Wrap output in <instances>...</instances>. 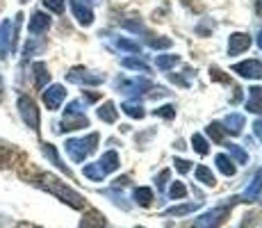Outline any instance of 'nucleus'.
<instances>
[{"instance_id": "13", "label": "nucleus", "mask_w": 262, "mask_h": 228, "mask_svg": "<svg viewBox=\"0 0 262 228\" xmlns=\"http://www.w3.org/2000/svg\"><path fill=\"white\" fill-rule=\"evenodd\" d=\"M96 164L100 167V171H103V174L117 171L119 169V153H117V151H107V153H103V158L96 162Z\"/></svg>"}, {"instance_id": "33", "label": "nucleus", "mask_w": 262, "mask_h": 228, "mask_svg": "<svg viewBox=\"0 0 262 228\" xmlns=\"http://www.w3.org/2000/svg\"><path fill=\"white\" fill-rule=\"evenodd\" d=\"M185 194H187V187H185L183 182H173V185H171V190H169L171 199H183Z\"/></svg>"}, {"instance_id": "19", "label": "nucleus", "mask_w": 262, "mask_h": 228, "mask_svg": "<svg viewBox=\"0 0 262 228\" xmlns=\"http://www.w3.org/2000/svg\"><path fill=\"white\" fill-rule=\"evenodd\" d=\"M214 162H216V167H219V171L224 176H235V164H233V160L228 158V155H224V153H219L214 158Z\"/></svg>"}, {"instance_id": "21", "label": "nucleus", "mask_w": 262, "mask_h": 228, "mask_svg": "<svg viewBox=\"0 0 262 228\" xmlns=\"http://www.w3.org/2000/svg\"><path fill=\"white\" fill-rule=\"evenodd\" d=\"M196 178H199V182H203V185H208V187H214L216 185V178H214V174L208 169V167H196Z\"/></svg>"}, {"instance_id": "4", "label": "nucleus", "mask_w": 262, "mask_h": 228, "mask_svg": "<svg viewBox=\"0 0 262 228\" xmlns=\"http://www.w3.org/2000/svg\"><path fill=\"white\" fill-rule=\"evenodd\" d=\"M80 128H89V119L84 116V112H71V110H67L57 130L59 133H69V130H80Z\"/></svg>"}, {"instance_id": "8", "label": "nucleus", "mask_w": 262, "mask_h": 228, "mask_svg": "<svg viewBox=\"0 0 262 228\" xmlns=\"http://www.w3.org/2000/svg\"><path fill=\"white\" fill-rule=\"evenodd\" d=\"M226 215H228V208L226 205L224 208H214V210L205 212L203 217H199V219L194 221V228H214Z\"/></svg>"}, {"instance_id": "15", "label": "nucleus", "mask_w": 262, "mask_h": 228, "mask_svg": "<svg viewBox=\"0 0 262 228\" xmlns=\"http://www.w3.org/2000/svg\"><path fill=\"white\" fill-rule=\"evenodd\" d=\"M32 71H34V85H37L39 89H43L48 85V80H50V73H48V67L43 62H37L32 67Z\"/></svg>"}, {"instance_id": "5", "label": "nucleus", "mask_w": 262, "mask_h": 228, "mask_svg": "<svg viewBox=\"0 0 262 228\" xmlns=\"http://www.w3.org/2000/svg\"><path fill=\"white\" fill-rule=\"evenodd\" d=\"M9 53H14V25L9 18H5L0 23V57H7Z\"/></svg>"}, {"instance_id": "3", "label": "nucleus", "mask_w": 262, "mask_h": 228, "mask_svg": "<svg viewBox=\"0 0 262 228\" xmlns=\"http://www.w3.org/2000/svg\"><path fill=\"white\" fill-rule=\"evenodd\" d=\"M18 114H21L23 123L28 126L30 130H34L37 133L39 130V123H41V119H39V108L37 103H34L30 96H18Z\"/></svg>"}, {"instance_id": "6", "label": "nucleus", "mask_w": 262, "mask_h": 228, "mask_svg": "<svg viewBox=\"0 0 262 228\" xmlns=\"http://www.w3.org/2000/svg\"><path fill=\"white\" fill-rule=\"evenodd\" d=\"M64 98H67V89H64L62 85H50V87L43 91V105H46L48 110H59Z\"/></svg>"}, {"instance_id": "7", "label": "nucleus", "mask_w": 262, "mask_h": 228, "mask_svg": "<svg viewBox=\"0 0 262 228\" xmlns=\"http://www.w3.org/2000/svg\"><path fill=\"white\" fill-rule=\"evenodd\" d=\"M233 71H235V73H239L242 78L258 80V78H262V62H260V59H246V62L235 64Z\"/></svg>"}, {"instance_id": "39", "label": "nucleus", "mask_w": 262, "mask_h": 228, "mask_svg": "<svg viewBox=\"0 0 262 228\" xmlns=\"http://www.w3.org/2000/svg\"><path fill=\"white\" fill-rule=\"evenodd\" d=\"M253 128H255V137H258V139H262V119H258L253 123Z\"/></svg>"}, {"instance_id": "22", "label": "nucleus", "mask_w": 262, "mask_h": 228, "mask_svg": "<svg viewBox=\"0 0 262 228\" xmlns=\"http://www.w3.org/2000/svg\"><path fill=\"white\" fill-rule=\"evenodd\" d=\"M135 199H137L139 205H150L153 203V190H148V187H137L135 190Z\"/></svg>"}, {"instance_id": "32", "label": "nucleus", "mask_w": 262, "mask_h": 228, "mask_svg": "<svg viewBox=\"0 0 262 228\" xmlns=\"http://www.w3.org/2000/svg\"><path fill=\"white\" fill-rule=\"evenodd\" d=\"M191 144H194V151L196 153H201V155H205L208 153V141L203 139V137H201L199 133H196L194 137H191Z\"/></svg>"}, {"instance_id": "28", "label": "nucleus", "mask_w": 262, "mask_h": 228, "mask_svg": "<svg viewBox=\"0 0 262 228\" xmlns=\"http://www.w3.org/2000/svg\"><path fill=\"white\" fill-rule=\"evenodd\" d=\"M260 190H262V174L255 176V180L251 182V187H249V190H246L244 199H255V196L260 194Z\"/></svg>"}, {"instance_id": "38", "label": "nucleus", "mask_w": 262, "mask_h": 228, "mask_svg": "<svg viewBox=\"0 0 262 228\" xmlns=\"http://www.w3.org/2000/svg\"><path fill=\"white\" fill-rule=\"evenodd\" d=\"M167 180H169V171H162V174H160V182H158V190H162V187L167 185Z\"/></svg>"}, {"instance_id": "27", "label": "nucleus", "mask_w": 262, "mask_h": 228, "mask_svg": "<svg viewBox=\"0 0 262 228\" xmlns=\"http://www.w3.org/2000/svg\"><path fill=\"white\" fill-rule=\"evenodd\" d=\"M80 228H105V219L98 215V212H92V215L80 224Z\"/></svg>"}, {"instance_id": "9", "label": "nucleus", "mask_w": 262, "mask_h": 228, "mask_svg": "<svg viewBox=\"0 0 262 228\" xmlns=\"http://www.w3.org/2000/svg\"><path fill=\"white\" fill-rule=\"evenodd\" d=\"M69 82H80V85H100L105 80L103 73H92V71H82V69H73L67 75Z\"/></svg>"}, {"instance_id": "35", "label": "nucleus", "mask_w": 262, "mask_h": 228, "mask_svg": "<svg viewBox=\"0 0 262 228\" xmlns=\"http://www.w3.org/2000/svg\"><path fill=\"white\" fill-rule=\"evenodd\" d=\"M155 114L164 116V119H173V116H176V108H173V105H162V108L155 110Z\"/></svg>"}, {"instance_id": "40", "label": "nucleus", "mask_w": 262, "mask_h": 228, "mask_svg": "<svg viewBox=\"0 0 262 228\" xmlns=\"http://www.w3.org/2000/svg\"><path fill=\"white\" fill-rule=\"evenodd\" d=\"M3 91H5V87H3V75H0V100H3Z\"/></svg>"}, {"instance_id": "16", "label": "nucleus", "mask_w": 262, "mask_h": 228, "mask_svg": "<svg viewBox=\"0 0 262 228\" xmlns=\"http://www.w3.org/2000/svg\"><path fill=\"white\" fill-rule=\"evenodd\" d=\"M226 133H233V135H239L242 133V128H244V116L242 114H228L226 116Z\"/></svg>"}, {"instance_id": "20", "label": "nucleus", "mask_w": 262, "mask_h": 228, "mask_svg": "<svg viewBox=\"0 0 262 228\" xmlns=\"http://www.w3.org/2000/svg\"><path fill=\"white\" fill-rule=\"evenodd\" d=\"M121 110H123L128 116H133V119H144V114H146L144 108L137 103V100H128V103H123L121 105Z\"/></svg>"}, {"instance_id": "2", "label": "nucleus", "mask_w": 262, "mask_h": 228, "mask_svg": "<svg viewBox=\"0 0 262 228\" xmlns=\"http://www.w3.org/2000/svg\"><path fill=\"white\" fill-rule=\"evenodd\" d=\"M96 146H98V135L92 133V135L82 137V139H67L64 149H67L69 158L73 162H84V158L96 151Z\"/></svg>"}, {"instance_id": "24", "label": "nucleus", "mask_w": 262, "mask_h": 228, "mask_svg": "<svg viewBox=\"0 0 262 228\" xmlns=\"http://www.w3.org/2000/svg\"><path fill=\"white\" fill-rule=\"evenodd\" d=\"M199 203H185V205H178V208H169V210H164V215L167 217H183L187 215V212H194Z\"/></svg>"}, {"instance_id": "34", "label": "nucleus", "mask_w": 262, "mask_h": 228, "mask_svg": "<svg viewBox=\"0 0 262 228\" xmlns=\"http://www.w3.org/2000/svg\"><path fill=\"white\" fill-rule=\"evenodd\" d=\"M43 5H46V9L55 14H62L64 12V5H67V0H43Z\"/></svg>"}, {"instance_id": "1", "label": "nucleus", "mask_w": 262, "mask_h": 228, "mask_svg": "<svg viewBox=\"0 0 262 228\" xmlns=\"http://www.w3.org/2000/svg\"><path fill=\"white\" fill-rule=\"evenodd\" d=\"M39 185L43 187V190L53 192L55 196H59V199L64 201V203H69L71 208H82L84 205V199L78 194L75 190H71V187H67L59 178H55L53 174H41V178H39Z\"/></svg>"}, {"instance_id": "41", "label": "nucleus", "mask_w": 262, "mask_h": 228, "mask_svg": "<svg viewBox=\"0 0 262 228\" xmlns=\"http://www.w3.org/2000/svg\"><path fill=\"white\" fill-rule=\"evenodd\" d=\"M258 46H260V50H262V30L258 32Z\"/></svg>"}, {"instance_id": "25", "label": "nucleus", "mask_w": 262, "mask_h": 228, "mask_svg": "<svg viewBox=\"0 0 262 228\" xmlns=\"http://www.w3.org/2000/svg\"><path fill=\"white\" fill-rule=\"evenodd\" d=\"M123 67L125 69H133V71H142V73H148V64L144 59H137V57H125L123 59Z\"/></svg>"}, {"instance_id": "30", "label": "nucleus", "mask_w": 262, "mask_h": 228, "mask_svg": "<svg viewBox=\"0 0 262 228\" xmlns=\"http://www.w3.org/2000/svg\"><path fill=\"white\" fill-rule=\"evenodd\" d=\"M226 149H228V153H230V155H233V158H235V160H237V162H239V164H244V162H246V160H249V155H246V153H244V151H242V149H239V146H237V144H228V146H226Z\"/></svg>"}, {"instance_id": "42", "label": "nucleus", "mask_w": 262, "mask_h": 228, "mask_svg": "<svg viewBox=\"0 0 262 228\" xmlns=\"http://www.w3.org/2000/svg\"><path fill=\"white\" fill-rule=\"evenodd\" d=\"M137 228H142V226H137Z\"/></svg>"}, {"instance_id": "29", "label": "nucleus", "mask_w": 262, "mask_h": 228, "mask_svg": "<svg viewBox=\"0 0 262 228\" xmlns=\"http://www.w3.org/2000/svg\"><path fill=\"white\" fill-rule=\"evenodd\" d=\"M208 135L212 137L214 141H224V135H226V128L221 123H210L208 126Z\"/></svg>"}, {"instance_id": "12", "label": "nucleus", "mask_w": 262, "mask_h": 228, "mask_svg": "<svg viewBox=\"0 0 262 228\" xmlns=\"http://www.w3.org/2000/svg\"><path fill=\"white\" fill-rule=\"evenodd\" d=\"M30 34H41V32H46V30L50 28V16L48 14H43V12H34L32 14V18H30Z\"/></svg>"}, {"instance_id": "11", "label": "nucleus", "mask_w": 262, "mask_h": 228, "mask_svg": "<svg viewBox=\"0 0 262 228\" xmlns=\"http://www.w3.org/2000/svg\"><path fill=\"white\" fill-rule=\"evenodd\" d=\"M251 46V37L244 32H235L228 39V55H242Z\"/></svg>"}, {"instance_id": "18", "label": "nucleus", "mask_w": 262, "mask_h": 228, "mask_svg": "<svg viewBox=\"0 0 262 228\" xmlns=\"http://www.w3.org/2000/svg\"><path fill=\"white\" fill-rule=\"evenodd\" d=\"M41 151H43V155H46V158H48L50 162H53L55 167H59V169H62L64 174H69L67 164H64L62 158H59V155H57V151H55V146H53V144H41Z\"/></svg>"}, {"instance_id": "37", "label": "nucleus", "mask_w": 262, "mask_h": 228, "mask_svg": "<svg viewBox=\"0 0 262 228\" xmlns=\"http://www.w3.org/2000/svg\"><path fill=\"white\" fill-rule=\"evenodd\" d=\"M173 164H176V169H178L180 174H187V171H189V162L187 160H176Z\"/></svg>"}, {"instance_id": "23", "label": "nucleus", "mask_w": 262, "mask_h": 228, "mask_svg": "<svg viewBox=\"0 0 262 228\" xmlns=\"http://www.w3.org/2000/svg\"><path fill=\"white\" fill-rule=\"evenodd\" d=\"M178 62H180L178 55H158V59H155L158 69H162V71H167V69H171V67H176Z\"/></svg>"}, {"instance_id": "36", "label": "nucleus", "mask_w": 262, "mask_h": 228, "mask_svg": "<svg viewBox=\"0 0 262 228\" xmlns=\"http://www.w3.org/2000/svg\"><path fill=\"white\" fill-rule=\"evenodd\" d=\"M153 48H171V39H150Z\"/></svg>"}, {"instance_id": "14", "label": "nucleus", "mask_w": 262, "mask_h": 228, "mask_svg": "<svg viewBox=\"0 0 262 228\" xmlns=\"http://www.w3.org/2000/svg\"><path fill=\"white\" fill-rule=\"evenodd\" d=\"M246 110L255 114H262V87L249 89V100H246Z\"/></svg>"}, {"instance_id": "31", "label": "nucleus", "mask_w": 262, "mask_h": 228, "mask_svg": "<svg viewBox=\"0 0 262 228\" xmlns=\"http://www.w3.org/2000/svg\"><path fill=\"white\" fill-rule=\"evenodd\" d=\"M117 48L125 50V53H139V44L130 42V39H117Z\"/></svg>"}, {"instance_id": "17", "label": "nucleus", "mask_w": 262, "mask_h": 228, "mask_svg": "<svg viewBox=\"0 0 262 228\" xmlns=\"http://www.w3.org/2000/svg\"><path fill=\"white\" fill-rule=\"evenodd\" d=\"M96 114H98V119L105 121V123H114V121H117V108H114V103H110V100L100 105Z\"/></svg>"}, {"instance_id": "10", "label": "nucleus", "mask_w": 262, "mask_h": 228, "mask_svg": "<svg viewBox=\"0 0 262 228\" xmlns=\"http://www.w3.org/2000/svg\"><path fill=\"white\" fill-rule=\"evenodd\" d=\"M69 5H71V12H73V16L78 18L80 25H84V28H87V25L94 23V12H92V7H89V5H84L82 0H71Z\"/></svg>"}, {"instance_id": "26", "label": "nucleus", "mask_w": 262, "mask_h": 228, "mask_svg": "<svg viewBox=\"0 0 262 228\" xmlns=\"http://www.w3.org/2000/svg\"><path fill=\"white\" fill-rule=\"evenodd\" d=\"M82 174L87 176L89 180H96V182H100V180L105 178V174H103V171H100V167H98V164H84Z\"/></svg>"}]
</instances>
